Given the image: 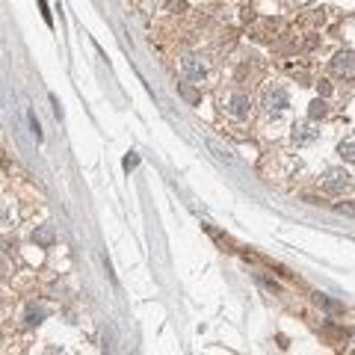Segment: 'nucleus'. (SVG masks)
<instances>
[{
    "mask_svg": "<svg viewBox=\"0 0 355 355\" xmlns=\"http://www.w3.org/2000/svg\"><path fill=\"white\" fill-rule=\"evenodd\" d=\"M287 107H291V95H287L284 86H272V89H266V92H263V110L270 116L284 113Z\"/></svg>",
    "mask_w": 355,
    "mask_h": 355,
    "instance_id": "f257e3e1",
    "label": "nucleus"
},
{
    "mask_svg": "<svg viewBox=\"0 0 355 355\" xmlns=\"http://www.w3.org/2000/svg\"><path fill=\"white\" fill-rule=\"evenodd\" d=\"M320 187H323V193H329V196H343V190L349 187V175L343 169H326L323 178H320Z\"/></svg>",
    "mask_w": 355,
    "mask_h": 355,
    "instance_id": "f03ea898",
    "label": "nucleus"
},
{
    "mask_svg": "<svg viewBox=\"0 0 355 355\" xmlns=\"http://www.w3.org/2000/svg\"><path fill=\"white\" fill-rule=\"evenodd\" d=\"M181 74L187 77V80H202V77L207 74V62L198 57V53H184L181 57Z\"/></svg>",
    "mask_w": 355,
    "mask_h": 355,
    "instance_id": "7ed1b4c3",
    "label": "nucleus"
},
{
    "mask_svg": "<svg viewBox=\"0 0 355 355\" xmlns=\"http://www.w3.org/2000/svg\"><path fill=\"white\" fill-rule=\"evenodd\" d=\"M249 110H252V98H249L246 92H231V95L225 98V113H228V116L246 119Z\"/></svg>",
    "mask_w": 355,
    "mask_h": 355,
    "instance_id": "20e7f679",
    "label": "nucleus"
},
{
    "mask_svg": "<svg viewBox=\"0 0 355 355\" xmlns=\"http://www.w3.org/2000/svg\"><path fill=\"white\" fill-rule=\"evenodd\" d=\"M331 71L343 80H352L355 77V51H340L335 53V60H331Z\"/></svg>",
    "mask_w": 355,
    "mask_h": 355,
    "instance_id": "39448f33",
    "label": "nucleus"
},
{
    "mask_svg": "<svg viewBox=\"0 0 355 355\" xmlns=\"http://www.w3.org/2000/svg\"><path fill=\"white\" fill-rule=\"evenodd\" d=\"M291 139H293V146H311V142L320 139V130L311 125V119H308V121H296Z\"/></svg>",
    "mask_w": 355,
    "mask_h": 355,
    "instance_id": "423d86ee",
    "label": "nucleus"
},
{
    "mask_svg": "<svg viewBox=\"0 0 355 355\" xmlns=\"http://www.w3.org/2000/svg\"><path fill=\"white\" fill-rule=\"evenodd\" d=\"M338 154H340V160L355 163V133H352V137H343L338 142Z\"/></svg>",
    "mask_w": 355,
    "mask_h": 355,
    "instance_id": "0eeeda50",
    "label": "nucleus"
},
{
    "mask_svg": "<svg viewBox=\"0 0 355 355\" xmlns=\"http://www.w3.org/2000/svg\"><path fill=\"white\" fill-rule=\"evenodd\" d=\"M33 243H36V246H44V249H48L51 243H53V228H51V225H39L36 231H33Z\"/></svg>",
    "mask_w": 355,
    "mask_h": 355,
    "instance_id": "6e6552de",
    "label": "nucleus"
},
{
    "mask_svg": "<svg viewBox=\"0 0 355 355\" xmlns=\"http://www.w3.org/2000/svg\"><path fill=\"white\" fill-rule=\"evenodd\" d=\"M326 113H329V107H326V101H311V107H308V119L311 121H317V119H326Z\"/></svg>",
    "mask_w": 355,
    "mask_h": 355,
    "instance_id": "1a4fd4ad",
    "label": "nucleus"
},
{
    "mask_svg": "<svg viewBox=\"0 0 355 355\" xmlns=\"http://www.w3.org/2000/svg\"><path fill=\"white\" fill-rule=\"evenodd\" d=\"M42 317H44L42 308H30L27 311V323H42Z\"/></svg>",
    "mask_w": 355,
    "mask_h": 355,
    "instance_id": "9d476101",
    "label": "nucleus"
},
{
    "mask_svg": "<svg viewBox=\"0 0 355 355\" xmlns=\"http://www.w3.org/2000/svg\"><path fill=\"white\" fill-rule=\"evenodd\" d=\"M30 130H33V137H36V139H42V130H39V121H36V116H30Z\"/></svg>",
    "mask_w": 355,
    "mask_h": 355,
    "instance_id": "9b49d317",
    "label": "nucleus"
},
{
    "mask_svg": "<svg viewBox=\"0 0 355 355\" xmlns=\"http://www.w3.org/2000/svg\"><path fill=\"white\" fill-rule=\"evenodd\" d=\"M137 163H139L137 154H128V157H125V169H133V166H137Z\"/></svg>",
    "mask_w": 355,
    "mask_h": 355,
    "instance_id": "f8f14e48",
    "label": "nucleus"
},
{
    "mask_svg": "<svg viewBox=\"0 0 355 355\" xmlns=\"http://www.w3.org/2000/svg\"><path fill=\"white\" fill-rule=\"evenodd\" d=\"M317 86H320V92H323V95H331V86H329V83H326V80H320V83H317Z\"/></svg>",
    "mask_w": 355,
    "mask_h": 355,
    "instance_id": "ddd939ff",
    "label": "nucleus"
},
{
    "mask_svg": "<svg viewBox=\"0 0 355 355\" xmlns=\"http://www.w3.org/2000/svg\"><path fill=\"white\" fill-rule=\"evenodd\" d=\"M340 210L343 214H349V216H355V205H340Z\"/></svg>",
    "mask_w": 355,
    "mask_h": 355,
    "instance_id": "4468645a",
    "label": "nucleus"
}]
</instances>
